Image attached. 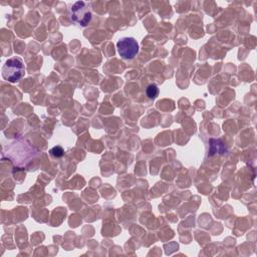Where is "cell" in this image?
I'll return each instance as SVG.
<instances>
[{
  "instance_id": "cell-1",
  "label": "cell",
  "mask_w": 257,
  "mask_h": 257,
  "mask_svg": "<svg viewBox=\"0 0 257 257\" xmlns=\"http://www.w3.org/2000/svg\"><path fill=\"white\" fill-rule=\"evenodd\" d=\"M25 73L23 61L19 57H12L6 60L2 67V76L5 80L16 82L20 80Z\"/></svg>"
},
{
  "instance_id": "cell-2",
  "label": "cell",
  "mask_w": 257,
  "mask_h": 257,
  "mask_svg": "<svg viewBox=\"0 0 257 257\" xmlns=\"http://www.w3.org/2000/svg\"><path fill=\"white\" fill-rule=\"evenodd\" d=\"M70 18L80 26H86L92 18L89 4L84 1L75 2L70 8Z\"/></svg>"
},
{
  "instance_id": "cell-3",
  "label": "cell",
  "mask_w": 257,
  "mask_h": 257,
  "mask_svg": "<svg viewBox=\"0 0 257 257\" xmlns=\"http://www.w3.org/2000/svg\"><path fill=\"white\" fill-rule=\"evenodd\" d=\"M117 52L123 59H133L139 53V43L134 37H122L116 42Z\"/></svg>"
},
{
  "instance_id": "cell-4",
  "label": "cell",
  "mask_w": 257,
  "mask_h": 257,
  "mask_svg": "<svg viewBox=\"0 0 257 257\" xmlns=\"http://www.w3.org/2000/svg\"><path fill=\"white\" fill-rule=\"evenodd\" d=\"M146 93H147L149 98H152V99L156 98L158 96V94H159V87H158V85L154 84V83L150 84L147 87V89H146Z\"/></svg>"
},
{
  "instance_id": "cell-5",
  "label": "cell",
  "mask_w": 257,
  "mask_h": 257,
  "mask_svg": "<svg viewBox=\"0 0 257 257\" xmlns=\"http://www.w3.org/2000/svg\"><path fill=\"white\" fill-rule=\"evenodd\" d=\"M50 155L54 158H60L64 155V151L63 149L60 147V146H56V147H53L50 151H49Z\"/></svg>"
}]
</instances>
